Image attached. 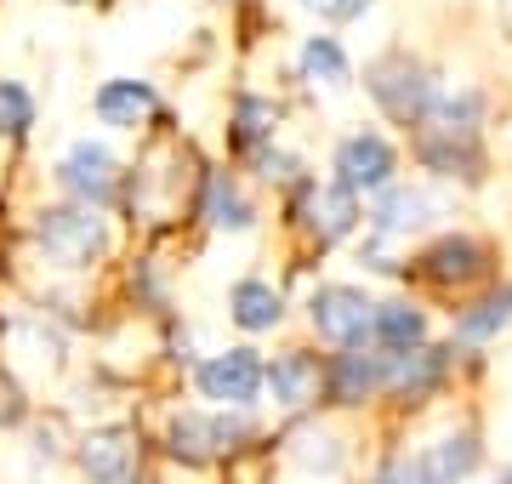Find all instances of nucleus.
Listing matches in <instances>:
<instances>
[{"instance_id":"nucleus-1","label":"nucleus","mask_w":512,"mask_h":484,"mask_svg":"<svg viewBox=\"0 0 512 484\" xmlns=\"http://www.w3.org/2000/svg\"><path fill=\"white\" fill-rule=\"evenodd\" d=\"M35 245L40 257L57 262V268H97V262L114 251V228L97 205H80V200H63V205H46L35 211Z\"/></svg>"},{"instance_id":"nucleus-2","label":"nucleus","mask_w":512,"mask_h":484,"mask_svg":"<svg viewBox=\"0 0 512 484\" xmlns=\"http://www.w3.org/2000/svg\"><path fill=\"white\" fill-rule=\"evenodd\" d=\"M365 92L376 97V109H382L393 126H416L421 114H427V103L439 97V80H433V69H427L421 57L382 52V57L365 63Z\"/></svg>"},{"instance_id":"nucleus-3","label":"nucleus","mask_w":512,"mask_h":484,"mask_svg":"<svg viewBox=\"0 0 512 484\" xmlns=\"http://www.w3.org/2000/svg\"><path fill=\"white\" fill-rule=\"evenodd\" d=\"M57 188L69 194V200L80 205H97V211H109L114 194H120V160H114L109 143H97V137H74L69 149L57 154V166H52Z\"/></svg>"},{"instance_id":"nucleus-4","label":"nucleus","mask_w":512,"mask_h":484,"mask_svg":"<svg viewBox=\"0 0 512 484\" xmlns=\"http://www.w3.org/2000/svg\"><path fill=\"white\" fill-rule=\"evenodd\" d=\"M262 382H268V365L256 359V348H228V354H211L194 371V388H200V399H211V405L222 410H245L262 399Z\"/></svg>"},{"instance_id":"nucleus-5","label":"nucleus","mask_w":512,"mask_h":484,"mask_svg":"<svg viewBox=\"0 0 512 484\" xmlns=\"http://www.w3.org/2000/svg\"><path fill=\"white\" fill-rule=\"evenodd\" d=\"M330 171H336V183L348 188V194H382L399 177V149L387 143L382 131H353V137L336 143Z\"/></svg>"},{"instance_id":"nucleus-6","label":"nucleus","mask_w":512,"mask_h":484,"mask_svg":"<svg viewBox=\"0 0 512 484\" xmlns=\"http://www.w3.org/2000/svg\"><path fill=\"white\" fill-rule=\"evenodd\" d=\"M296 223L308 228V240H319V251L336 240H348L353 228H359V194L336 183H319V177H302L296 183Z\"/></svg>"},{"instance_id":"nucleus-7","label":"nucleus","mask_w":512,"mask_h":484,"mask_svg":"<svg viewBox=\"0 0 512 484\" xmlns=\"http://www.w3.org/2000/svg\"><path fill=\"white\" fill-rule=\"evenodd\" d=\"M370 319H376V302L359 291V285H319L308 297V325L336 348H353V342H370Z\"/></svg>"},{"instance_id":"nucleus-8","label":"nucleus","mask_w":512,"mask_h":484,"mask_svg":"<svg viewBox=\"0 0 512 484\" xmlns=\"http://www.w3.org/2000/svg\"><path fill=\"white\" fill-rule=\"evenodd\" d=\"M171 456L177 462H211V456H234L245 439H251V422L245 416H200V410H183L177 422H171Z\"/></svg>"},{"instance_id":"nucleus-9","label":"nucleus","mask_w":512,"mask_h":484,"mask_svg":"<svg viewBox=\"0 0 512 484\" xmlns=\"http://www.w3.org/2000/svg\"><path fill=\"white\" fill-rule=\"evenodd\" d=\"M416 143H439V149H478V131H484V97L478 92H444L427 103L416 126Z\"/></svg>"},{"instance_id":"nucleus-10","label":"nucleus","mask_w":512,"mask_h":484,"mask_svg":"<svg viewBox=\"0 0 512 484\" xmlns=\"http://www.w3.org/2000/svg\"><path fill=\"white\" fill-rule=\"evenodd\" d=\"M92 114L103 120L109 131H143L165 114V97L154 92V80H137V75H114L92 92Z\"/></svg>"},{"instance_id":"nucleus-11","label":"nucleus","mask_w":512,"mask_h":484,"mask_svg":"<svg viewBox=\"0 0 512 484\" xmlns=\"http://www.w3.org/2000/svg\"><path fill=\"white\" fill-rule=\"evenodd\" d=\"M387 393V354L382 348H365V342H353L342 354L325 365V399L330 405H365Z\"/></svg>"},{"instance_id":"nucleus-12","label":"nucleus","mask_w":512,"mask_h":484,"mask_svg":"<svg viewBox=\"0 0 512 484\" xmlns=\"http://www.w3.org/2000/svg\"><path fill=\"white\" fill-rule=\"evenodd\" d=\"M80 467L92 484H143V445L126 428H97L80 439Z\"/></svg>"},{"instance_id":"nucleus-13","label":"nucleus","mask_w":512,"mask_h":484,"mask_svg":"<svg viewBox=\"0 0 512 484\" xmlns=\"http://www.w3.org/2000/svg\"><path fill=\"white\" fill-rule=\"evenodd\" d=\"M194 211H200V223L217 228V234H245V228H256V205H251V194L239 188V177L228 166H211L200 177Z\"/></svg>"},{"instance_id":"nucleus-14","label":"nucleus","mask_w":512,"mask_h":484,"mask_svg":"<svg viewBox=\"0 0 512 484\" xmlns=\"http://www.w3.org/2000/svg\"><path fill=\"white\" fill-rule=\"evenodd\" d=\"M416 268H421V280H433V285H473L490 268V245L473 240V234H444V240H433L416 257Z\"/></svg>"},{"instance_id":"nucleus-15","label":"nucleus","mask_w":512,"mask_h":484,"mask_svg":"<svg viewBox=\"0 0 512 484\" xmlns=\"http://www.w3.org/2000/svg\"><path fill=\"white\" fill-rule=\"evenodd\" d=\"M279 120H285V109H279L274 97L239 92L234 103H228V126H222V137H228V149H234L239 160H251V154H262L279 137Z\"/></svg>"},{"instance_id":"nucleus-16","label":"nucleus","mask_w":512,"mask_h":484,"mask_svg":"<svg viewBox=\"0 0 512 484\" xmlns=\"http://www.w3.org/2000/svg\"><path fill=\"white\" fill-rule=\"evenodd\" d=\"M262 388L274 393L279 410H308L313 399H319V388H325V365L313 354H302V348H291V354H279L274 365H268V382Z\"/></svg>"},{"instance_id":"nucleus-17","label":"nucleus","mask_w":512,"mask_h":484,"mask_svg":"<svg viewBox=\"0 0 512 484\" xmlns=\"http://www.w3.org/2000/svg\"><path fill=\"white\" fill-rule=\"evenodd\" d=\"M444 371H450V354L427 348V342L404 348V354H387V388L404 393V399H427L444 382Z\"/></svg>"},{"instance_id":"nucleus-18","label":"nucleus","mask_w":512,"mask_h":484,"mask_svg":"<svg viewBox=\"0 0 512 484\" xmlns=\"http://www.w3.org/2000/svg\"><path fill=\"white\" fill-rule=\"evenodd\" d=\"M427 217H433V200H427L421 188L387 183L382 194H376V211H370V234H376V240H399V234L421 228Z\"/></svg>"},{"instance_id":"nucleus-19","label":"nucleus","mask_w":512,"mask_h":484,"mask_svg":"<svg viewBox=\"0 0 512 484\" xmlns=\"http://www.w3.org/2000/svg\"><path fill=\"white\" fill-rule=\"evenodd\" d=\"M296 75L308 80V86L342 92V86H353V63H348V52H342L336 35H308L302 52H296Z\"/></svg>"},{"instance_id":"nucleus-20","label":"nucleus","mask_w":512,"mask_h":484,"mask_svg":"<svg viewBox=\"0 0 512 484\" xmlns=\"http://www.w3.org/2000/svg\"><path fill=\"white\" fill-rule=\"evenodd\" d=\"M427 342V314H421L416 302H376V319H370V348H382V354H404V348H416Z\"/></svg>"},{"instance_id":"nucleus-21","label":"nucleus","mask_w":512,"mask_h":484,"mask_svg":"<svg viewBox=\"0 0 512 484\" xmlns=\"http://www.w3.org/2000/svg\"><path fill=\"white\" fill-rule=\"evenodd\" d=\"M228 319H234L239 331H274L279 319H285V297H279L268 280H239L234 291H228Z\"/></svg>"},{"instance_id":"nucleus-22","label":"nucleus","mask_w":512,"mask_h":484,"mask_svg":"<svg viewBox=\"0 0 512 484\" xmlns=\"http://www.w3.org/2000/svg\"><path fill=\"white\" fill-rule=\"evenodd\" d=\"M512 325V285L507 291H490V297L467 302L456 314V336L461 342H490V336H501Z\"/></svg>"},{"instance_id":"nucleus-23","label":"nucleus","mask_w":512,"mask_h":484,"mask_svg":"<svg viewBox=\"0 0 512 484\" xmlns=\"http://www.w3.org/2000/svg\"><path fill=\"white\" fill-rule=\"evenodd\" d=\"M35 120H40L35 92H29L23 80L0 75V143H23V137L35 131Z\"/></svg>"},{"instance_id":"nucleus-24","label":"nucleus","mask_w":512,"mask_h":484,"mask_svg":"<svg viewBox=\"0 0 512 484\" xmlns=\"http://www.w3.org/2000/svg\"><path fill=\"white\" fill-rule=\"evenodd\" d=\"M427 456H433V467H439L450 484H461L467 473H473V462H478V439L473 433H450V439H439Z\"/></svg>"},{"instance_id":"nucleus-25","label":"nucleus","mask_w":512,"mask_h":484,"mask_svg":"<svg viewBox=\"0 0 512 484\" xmlns=\"http://www.w3.org/2000/svg\"><path fill=\"white\" fill-rule=\"evenodd\" d=\"M245 166H251L262 183H279V188H285V183H302V160H296V154H285V149H274V143H268L262 154H251Z\"/></svg>"},{"instance_id":"nucleus-26","label":"nucleus","mask_w":512,"mask_h":484,"mask_svg":"<svg viewBox=\"0 0 512 484\" xmlns=\"http://www.w3.org/2000/svg\"><path fill=\"white\" fill-rule=\"evenodd\" d=\"M376 484H450V479H444L439 467H433V456L421 450V456H399V462H387Z\"/></svg>"},{"instance_id":"nucleus-27","label":"nucleus","mask_w":512,"mask_h":484,"mask_svg":"<svg viewBox=\"0 0 512 484\" xmlns=\"http://www.w3.org/2000/svg\"><path fill=\"white\" fill-rule=\"evenodd\" d=\"M376 0H302V12H313L319 23H359Z\"/></svg>"},{"instance_id":"nucleus-28","label":"nucleus","mask_w":512,"mask_h":484,"mask_svg":"<svg viewBox=\"0 0 512 484\" xmlns=\"http://www.w3.org/2000/svg\"><path fill=\"white\" fill-rule=\"evenodd\" d=\"M308 467H325V473H336L342 467V450H336V439L330 433H302V450H296Z\"/></svg>"},{"instance_id":"nucleus-29","label":"nucleus","mask_w":512,"mask_h":484,"mask_svg":"<svg viewBox=\"0 0 512 484\" xmlns=\"http://www.w3.org/2000/svg\"><path fill=\"white\" fill-rule=\"evenodd\" d=\"M63 6H86V0H63Z\"/></svg>"},{"instance_id":"nucleus-30","label":"nucleus","mask_w":512,"mask_h":484,"mask_svg":"<svg viewBox=\"0 0 512 484\" xmlns=\"http://www.w3.org/2000/svg\"><path fill=\"white\" fill-rule=\"evenodd\" d=\"M501 484H512V473H501Z\"/></svg>"},{"instance_id":"nucleus-31","label":"nucleus","mask_w":512,"mask_h":484,"mask_svg":"<svg viewBox=\"0 0 512 484\" xmlns=\"http://www.w3.org/2000/svg\"><path fill=\"white\" fill-rule=\"evenodd\" d=\"M217 6H222V0H217Z\"/></svg>"}]
</instances>
